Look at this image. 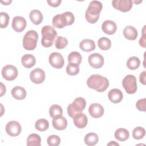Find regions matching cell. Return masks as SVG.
<instances>
[{
    "label": "cell",
    "instance_id": "obj_1",
    "mask_svg": "<svg viewBox=\"0 0 146 146\" xmlns=\"http://www.w3.org/2000/svg\"><path fill=\"white\" fill-rule=\"evenodd\" d=\"M87 84L89 88L102 92L108 87L109 81L106 77L99 74H94L88 78Z\"/></svg>",
    "mask_w": 146,
    "mask_h": 146
},
{
    "label": "cell",
    "instance_id": "obj_2",
    "mask_svg": "<svg viewBox=\"0 0 146 146\" xmlns=\"http://www.w3.org/2000/svg\"><path fill=\"white\" fill-rule=\"evenodd\" d=\"M102 7V3L100 1H91L86 11L85 17L86 20L90 23H96L99 19Z\"/></svg>",
    "mask_w": 146,
    "mask_h": 146
},
{
    "label": "cell",
    "instance_id": "obj_3",
    "mask_svg": "<svg viewBox=\"0 0 146 146\" xmlns=\"http://www.w3.org/2000/svg\"><path fill=\"white\" fill-rule=\"evenodd\" d=\"M75 21L74 14L70 11H66L61 14H57L52 18V23L54 27L64 28L66 26L71 25Z\"/></svg>",
    "mask_w": 146,
    "mask_h": 146
},
{
    "label": "cell",
    "instance_id": "obj_4",
    "mask_svg": "<svg viewBox=\"0 0 146 146\" xmlns=\"http://www.w3.org/2000/svg\"><path fill=\"white\" fill-rule=\"evenodd\" d=\"M41 33L42 35V45L44 47H49L52 46L54 41L57 36L56 30L51 26L46 25L42 27Z\"/></svg>",
    "mask_w": 146,
    "mask_h": 146
},
{
    "label": "cell",
    "instance_id": "obj_5",
    "mask_svg": "<svg viewBox=\"0 0 146 146\" xmlns=\"http://www.w3.org/2000/svg\"><path fill=\"white\" fill-rule=\"evenodd\" d=\"M38 40V34L35 30H29L23 38V46L27 50H33L35 48Z\"/></svg>",
    "mask_w": 146,
    "mask_h": 146
},
{
    "label": "cell",
    "instance_id": "obj_6",
    "mask_svg": "<svg viewBox=\"0 0 146 146\" xmlns=\"http://www.w3.org/2000/svg\"><path fill=\"white\" fill-rule=\"evenodd\" d=\"M86 105L85 99L82 97H78L75 99L74 102L70 104L67 107L68 115L73 117L76 114L81 112L84 110Z\"/></svg>",
    "mask_w": 146,
    "mask_h": 146
},
{
    "label": "cell",
    "instance_id": "obj_7",
    "mask_svg": "<svg viewBox=\"0 0 146 146\" xmlns=\"http://www.w3.org/2000/svg\"><path fill=\"white\" fill-rule=\"evenodd\" d=\"M122 85L128 94H135L137 91V82L136 77L133 75H127L122 81Z\"/></svg>",
    "mask_w": 146,
    "mask_h": 146
},
{
    "label": "cell",
    "instance_id": "obj_8",
    "mask_svg": "<svg viewBox=\"0 0 146 146\" xmlns=\"http://www.w3.org/2000/svg\"><path fill=\"white\" fill-rule=\"evenodd\" d=\"M2 75L7 80H13L18 75V70L15 66L8 64L2 68Z\"/></svg>",
    "mask_w": 146,
    "mask_h": 146
},
{
    "label": "cell",
    "instance_id": "obj_9",
    "mask_svg": "<svg viewBox=\"0 0 146 146\" xmlns=\"http://www.w3.org/2000/svg\"><path fill=\"white\" fill-rule=\"evenodd\" d=\"M48 61L51 66L55 68H61L64 66V60L63 56L59 52H52L48 58Z\"/></svg>",
    "mask_w": 146,
    "mask_h": 146
},
{
    "label": "cell",
    "instance_id": "obj_10",
    "mask_svg": "<svg viewBox=\"0 0 146 146\" xmlns=\"http://www.w3.org/2000/svg\"><path fill=\"white\" fill-rule=\"evenodd\" d=\"M112 5L116 10L127 12L131 9L133 3L131 0H113L112 1Z\"/></svg>",
    "mask_w": 146,
    "mask_h": 146
},
{
    "label": "cell",
    "instance_id": "obj_11",
    "mask_svg": "<svg viewBox=\"0 0 146 146\" xmlns=\"http://www.w3.org/2000/svg\"><path fill=\"white\" fill-rule=\"evenodd\" d=\"M6 132L11 136H17L21 132L22 128L20 124L17 121H10L6 125Z\"/></svg>",
    "mask_w": 146,
    "mask_h": 146
},
{
    "label": "cell",
    "instance_id": "obj_12",
    "mask_svg": "<svg viewBox=\"0 0 146 146\" xmlns=\"http://www.w3.org/2000/svg\"><path fill=\"white\" fill-rule=\"evenodd\" d=\"M88 60L90 65L94 68H100L104 63V58L99 53H93L90 55Z\"/></svg>",
    "mask_w": 146,
    "mask_h": 146
},
{
    "label": "cell",
    "instance_id": "obj_13",
    "mask_svg": "<svg viewBox=\"0 0 146 146\" xmlns=\"http://www.w3.org/2000/svg\"><path fill=\"white\" fill-rule=\"evenodd\" d=\"M30 80L34 83L40 84L45 79V72L41 68H36L30 72Z\"/></svg>",
    "mask_w": 146,
    "mask_h": 146
},
{
    "label": "cell",
    "instance_id": "obj_14",
    "mask_svg": "<svg viewBox=\"0 0 146 146\" xmlns=\"http://www.w3.org/2000/svg\"><path fill=\"white\" fill-rule=\"evenodd\" d=\"M26 26V19L21 16L14 17L12 22V27L16 32H22Z\"/></svg>",
    "mask_w": 146,
    "mask_h": 146
},
{
    "label": "cell",
    "instance_id": "obj_15",
    "mask_svg": "<svg viewBox=\"0 0 146 146\" xmlns=\"http://www.w3.org/2000/svg\"><path fill=\"white\" fill-rule=\"evenodd\" d=\"M90 115L94 118H99L103 116L104 113V108L99 103H92L88 108Z\"/></svg>",
    "mask_w": 146,
    "mask_h": 146
},
{
    "label": "cell",
    "instance_id": "obj_16",
    "mask_svg": "<svg viewBox=\"0 0 146 146\" xmlns=\"http://www.w3.org/2000/svg\"><path fill=\"white\" fill-rule=\"evenodd\" d=\"M72 118L75 125L78 128H83L87 124L88 119L87 116L83 113H78L76 114Z\"/></svg>",
    "mask_w": 146,
    "mask_h": 146
},
{
    "label": "cell",
    "instance_id": "obj_17",
    "mask_svg": "<svg viewBox=\"0 0 146 146\" xmlns=\"http://www.w3.org/2000/svg\"><path fill=\"white\" fill-rule=\"evenodd\" d=\"M108 97L111 102L113 103H118L122 100L123 95L122 92L120 90L113 88L108 92Z\"/></svg>",
    "mask_w": 146,
    "mask_h": 146
},
{
    "label": "cell",
    "instance_id": "obj_18",
    "mask_svg": "<svg viewBox=\"0 0 146 146\" xmlns=\"http://www.w3.org/2000/svg\"><path fill=\"white\" fill-rule=\"evenodd\" d=\"M102 28L103 32L108 35L113 34L117 30V26L116 23L113 21L111 20L105 21L102 23Z\"/></svg>",
    "mask_w": 146,
    "mask_h": 146
},
{
    "label": "cell",
    "instance_id": "obj_19",
    "mask_svg": "<svg viewBox=\"0 0 146 146\" xmlns=\"http://www.w3.org/2000/svg\"><path fill=\"white\" fill-rule=\"evenodd\" d=\"M52 126L57 130H63L67 126V121L66 119L62 116H58L53 118Z\"/></svg>",
    "mask_w": 146,
    "mask_h": 146
},
{
    "label": "cell",
    "instance_id": "obj_20",
    "mask_svg": "<svg viewBox=\"0 0 146 146\" xmlns=\"http://www.w3.org/2000/svg\"><path fill=\"white\" fill-rule=\"evenodd\" d=\"M123 35L126 39L133 40L137 36V31L134 27L127 26L123 30Z\"/></svg>",
    "mask_w": 146,
    "mask_h": 146
},
{
    "label": "cell",
    "instance_id": "obj_21",
    "mask_svg": "<svg viewBox=\"0 0 146 146\" xmlns=\"http://www.w3.org/2000/svg\"><path fill=\"white\" fill-rule=\"evenodd\" d=\"M79 47L83 51L90 52L95 50V44L93 40L85 39L80 42Z\"/></svg>",
    "mask_w": 146,
    "mask_h": 146
},
{
    "label": "cell",
    "instance_id": "obj_22",
    "mask_svg": "<svg viewBox=\"0 0 146 146\" xmlns=\"http://www.w3.org/2000/svg\"><path fill=\"white\" fill-rule=\"evenodd\" d=\"M11 95L14 98L17 100H23L26 96L25 89L21 86H15L11 90Z\"/></svg>",
    "mask_w": 146,
    "mask_h": 146
},
{
    "label": "cell",
    "instance_id": "obj_23",
    "mask_svg": "<svg viewBox=\"0 0 146 146\" xmlns=\"http://www.w3.org/2000/svg\"><path fill=\"white\" fill-rule=\"evenodd\" d=\"M29 18L34 25H39L43 21V17L39 10H33L30 11L29 14Z\"/></svg>",
    "mask_w": 146,
    "mask_h": 146
},
{
    "label": "cell",
    "instance_id": "obj_24",
    "mask_svg": "<svg viewBox=\"0 0 146 146\" xmlns=\"http://www.w3.org/2000/svg\"><path fill=\"white\" fill-rule=\"evenodd\" d=\"M22 65L27 68L33 67L36 62V59L34 56L31 54H25L21 59Z\"/></svg>",
    "mask_w": 146,
    "mask_h": 146
},
{
    "label": "cell",
    "instance_id": "obj_25",
    "mask_svg": "<svg viewBox=\"0 0 146 146\" xmlns=\"http://www.w3.org/2000/svg\"><path fill=\"white\" fill-rule=\"evenodd\" d=\"M129 136V133L128 130L125 128H118L115 132V138L120 141H124L127 140Z\"/></svg>",
    "mask_w": 146,
    "mask_h": 146
},
{
    "label": "cell",
    "instance_id": "obj_26",
    "mask_svg": "<svg viewBox=\"0 0 146 146\" xmlns=\"http://www.w3.org/2000/svg\"><path fill=\"white\" fill-rule=\"evenodd\" d=\"M41 145V138L36 133H31L29 135L27 139V145L28 146H40Z\"/></svg>",
    "mask_w": 146,
    "mask_h": 146
},
{
    "label": "cell",
    "instance_id": "obj_27",
    "mask_svg": "<svg viewBox=\"0 0 146 146\" xmlns=\"http://www.w3.org/2000/svg\"><path fill=\"white\" fill-rule=\"evenodd\" d=\"M98 140L99 137L98 135L93 132L87 134L84 139L85 144L88 146H93L96 145L98 143Z\"/></svg>",
    "mask_w": 146,
    "mask_h": 146
},
{
    "label": "cell",
    "instance_id": "obj_28",
    "mask_svg": "<svg viewBox=\"0 0 146 146\" xmlns=\"http://www.w3.org/2000/svg\"><path fill=\"white\" fill-rule=\"evenodd\" d=\"M140 64V60L137 56L130 57L127 61V67L132 70H136L139 68Z\"/></svg>",
    "mask_w": 146,
    "mask_h": 146
},
{
    "label": "cell",
    "instance_id": "obj_29",
    "mask_svg": "<svg viewBox=\"0 0 146 146\" xmlns=\"http://www.w3.org/2000/svg\"><path fill=\"white\" fill-rule=\"evenodd\" d=\"M49 113L50 116L52 118L58 116H62L63 110L60 106L58 104H53L49 109Z\"/></svg>",
    "mask_w": 146,
    "mask_h": 146
},
{
    "label": "cell",
    "instance_id": "obj_30",
    "mask_svg": "<svg viewBox=\"0 0 146 146\" xmlns=\"http://www.w3.org/2000/svg\"><path fill=\"white\" fill-rule=\"evenodd\" d=\"M82 57L81 54L76 51H73L70 53L68 56V61L69 63H75L79 65L82 62Z\"/></svg>",
    "mask_w": 146,
    "mask_h": 146
},
{
    "label": "cell",
    "instance_id": "obj_31",
    "mask_svg": "<svg viewBox=\"0 0 146 146\" xmlns=\"http://www.w3.org/2000/svg\"><path fill=\"white\" fill-rule=\"evenodd\" d=\"M98 47L102 50H107L111 46V42L106 37H102L98 41Z\"/></svg>",
    "mask_w": 146,
    "mask_h": 146
},
{
    "label": "cell",
    "instance_id": "obj_32",
    "mask_svg": "<svg viewBox=\"0 0 146 146\" xmlns=\"http://www.w3.org/2000/svg\"><path fill=\"white\" fill-rule=\"evenodd\" d=\"M48 121L45 119H40L38 120L35 124V128L41 132L44 131L48 128Z\"/></svg>",
    "mask_w": 146,
    "mask_h": 146
},
{
    "label": "cell",
    "instance_id": "obj_33",
    "mask_svg": "<svg viewBox=\"0 0 146 146\" xmlns=\"http://www.w3.org/2000/svg\"><path fill=\"white\" fill-rule=\"evenodd\" d=\"M66 72L69 75H76L79 72V66L77 64L69 63L66 67Z\"/></svg>",
    "mask_w": 146,
    "mask_h": 146
},
{
    "label": "cell",
    "instance_id": "obj_34",
    "mask_svg": "<svg viewBox=\"0 0 146 146\" xmlns=\"http://www.w3.org/2000/svg\"><path fill=\"white\" fill-rule=\"evenodd\" d=\"M145 135V130L144 128L137 127L133 129L132 131V136L136 140L142 139Z\"/></svg>",
    "mask_w": 146,
    "mask_h": 146
},
{
    "label": "cell",
    "instance_id": "obj_35",
    "mask_svg": "<svg viewBox=\"0 0 146 146\" xmlns=\"http://www.w3.org/2000/svg\"><path fill=\"white\" fill-rule=\"evenodd\" d=\"M68 44V40L67 39L63 36H58L55 43V45L56 48L58 49H62L66 47V46Z\"/></svg>",
    "mask_w": 146,
    "mask_h": 146
},
{
    "label": "cell",
    "instance_id": "obj_36",
    "mask_svg": "<svg viewBox=\"0 0 146 146\" xmlns=\"http://www.w3.org/2000/svg\"><path fill=\"white\" fill-rule=\"evenodd\" d=\"M9 15L5 12L0 13V26L2 29L5 28L8 26L9 22Z\"/></svg>",
    "mask_w": 146,
    "mask_h": 146
},
{
    "label": "cell",
    "instance_id": "obj_37",
    "mask_svg": "<svg viewBox=\"0 0 146 146\" xmlns=\"http://www.w3.org/2000/svg\"><path fill=\"white\" fill-rule=\"evenodd\" d=\"M47 141L50 146H57L60 143V139L58 136L52 135L48 137Z\"/></svg>",
    "mask_w": 146,
    "mask_h": 146
},
{
    "label": "cell",
    "instance_id": "obj_38",
    "mask_svg": "<svg viewBox=\"0 0 146 146\" xmlns=\"http://www.w3.org/2000/svg\"><path fill=\"white\" fill-rule=\"evenodd\" d=\"M145 104H146V99L143 98L139 99L136 104V107L137 109L140 111H145Z\"/></svg>",
    "mask_w": 146,
    "mask_h": 146
},
{
    "label": "cell",
    "instance_id": "obj_39",
    "mask_svg": "<svg viewBox=\"0 0 146 146\" xmlns=\"http://www.w3.org/2000/svg\"><path fill=\"white\" fill-rule=\"evenodd\" d=\"M145 26L143 29V36L139 40V44L143 47H145Z\"/></svg>",
    "mask_w": 146,
    "mask_h": 146
},
{
    "label": "cell",
    "instance_id": "obj_40",
    "mask_svg": "<svg viewBox=\"0 0 146 146\" xmlns=\"http://www.w3.org/2000/svg\"><path fill=\"white\" fill-rule=\"evenodd\" d=\"M47 2L48 3V5L51 6L57 7L60 4L62 1L61 0H48Z\"/></svg>",
    "mask_w": 146,
    "mask_h": 146
},
{
    "label": "cell",
    "instance_id": "obj_41",
    "mask_svg": "<svg viewBox=\"0 0 146 146\" xmlns=\"http://www.w3.org/2000/svg\"><path fill=\"white\" fill-rule=\"evenodd\" d=\"M145 77H146V71H144L141 72L139 75V79L141 83L145 85Z\"/></svg>",
    "mask_w": 146,
    "mask_h": 146
},
{
    "label": "cell",
    "instance_id": "obj_42",
    "mask_svg": "<svg viewBox=\"0 0 146 146\" xmlns=\"http://www.w3.org/2000/svg\"><path fill=\"white\" fill-rule=\"evenodd\" d=\"M1 95L0 96H2L3 94H5L6 92V87L4 84L1 82Z\"/></svg>",
    "mask_w": 146,
    "mask_h": 146
},
{
    "label": "cell",
    "instance_id": "obj_43",
    "mask_svg": "<svg viewBox=\"0 0 146 146\" xmlns=\"http://www.w3.org/2000/svg\"><path fill=\"white\" fill-rule=\"evenodd\" d=\"M119 145V144L113 141H111V143H109L107 145Z\"/></svg>",
    "mask_w": 146,
    "mask_h": 146
},
{
    "label": "cell",
    "instance_id": "obj_44",
    "mask_svg": "<svg viewBox=\"0 0 146 146\" xmlns=\"http://www.w3.org/2000/svg\"><path fill=\"white\" fill-rule=\"evenodd\" d=\"M11 2H12L11 1H5V2L1 1V3H3L5 5H9Z\"/></svg>",
    "mask_w": 146,
    "mask_h": 146
}]
</instances>
